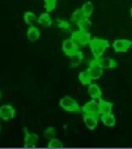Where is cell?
<instances>
[{
    "label": "cell",
    "instance_id": "ffe728a7",
    "mask_svg": "<svg viewBox=\"0 0 132 149\" xmlns=\"http://www.w3.org/2000/svg\"><path fill=\"white\" fill-rule=\"evenodd\" d=\"M81 9L84 10V13H85V16L86 17H89V16L93 13V9H94V5H93V3H90V1H86L85 4L83 5V8Z\"/></svg>",
    "mask_w": 132,
    "mask_h": 149
},
{
    "label": "cell",
    "instance_id": "d4e9b609",
    "mask_svg": "<svg viewBox=\"0 0 132 149\" xmlns=\"http://www.w3.org/2000/svg\"><path fill=\"white\" fill-rule=\"evenodd\" d=\"M44 4H46L47 10H52L55 8V4H56V0H44Z\"/></svg>",
    "mask_w": 132,
    "mask_h": 149
},
{
    "label": "cell",
    "instance_id": "52a82bcc",
    "mask_svg": "<svg viewBox=\"0 0 132 149\" xmlns=\"http://www.w3.org/2000/svg\"><path fill=\"white\" fill-rule=\"evenodd\" d=\"M62 50L64 51V54H67L68 56H71V55H73L75 52H77L79 51V49H77V45L73 42V39L71 38V39H65L64 42H63V45H62Z\"/></svg>",
    "mask_w": 132,
    "mask_h": 149
},
{
    "label": "cell",
    "instance_id": "7c38bea8",
    "mask_svg": "<svg viewBox=\"0 0 132 149\" xmlns=\"http://www.w3.org/2000/svg\"><path fill=\"white\" fill-rule=\"evenodd\" d=\"M98 105H99V114H101V115H102V114L111 113V110H113V103L111 102L105 101V100H99Z\"/></svg>",
    "mask_w": 132,
    "mask_h": 149
},
{
    "label": "cell",
    "instance_id": "277c9868",
    "mask_svg": "<svg viewBox=\"0 0 132 149\" xmlns=\"http://www.w3.org/2000/svg\"><path fill=\"white\" fill-rule=\"evenodd\" d=\"M83 111L84 114H90V115H98L99 114V105L97 102V100H92L89 102H86L83 106Z\"/></svg>",
    "mask_w": 132,
    "mask_h": 149
},
{
    "label": "cell",
    "instance_id": "5b68a950",
    "mask_svg": "<svg viewBox=\"0 0 132 149\" xmlns=\"http://www.w3.org/2000/svg\"><path fill=\"white\" fill-rule=\"evenodd\" d=\"M102 70H104V68L98 64V62H97V60H93V62L89 64V68H88V72L90 74L92 80L99 79V77L102 76Z\"/></svg>",
    "mask_w": 132,
    "mask_h": 149
},
{
    "label": "cell",
    "instance_id": "603a6c76",
    "mask_svg": "<svg viewBox=\"0 0 132 149\" xmlns=\"http://www.w3.org/2000/svg\"><path fill=\"white\" fill-rule=\"evenodd\" d=\"M44 137L46 139H49V140H51V139H54L55 136H56V130L55 128H52V127H50V128H46L44 130Z\"/></svg>",
    "mask_w": 132,
    "mask_h": 149
},
{
    "label": "cell",
    "instance_id": "5bb4252c",
    "mask_svg": "<svg viewBox=\"0 0 132 149\" xmlns=\"http://www.w3.org/2000/svg\"><path fill=\"white\" fill-rule=\"evenodd\" d=\"M101 122L105 124L106 127H114L115 126V116L111 113L109 114H102L101 116Z\"/></svg>",
    "mask_w": 132,
    "mask_h": 149
},
{
    "label": "cell",
    "instance_id": "d6986e66",
    "mask_svg": "<svg viewBox=\"0 0 132 149\" xmlns=\"http://www.w3.org/2000/svg\"><path fill=\"white\" fill-rule=\"evenodd\" d=\"M24 20H25L26 24H29V25H33L35 21H38V18L35 17V15H34L33 12H26L25 15H24Z\"/></svg>",
    "mask_w": 132,
    "mask_h": 149
},
{
    "label": "cell",
    "instance_id": "3957f363",
    "mask_svg": "<svg viewBox=\"0 0 132 149\" xmlns=\"http://www.w3.org/2000/svg\"><path fill=\"white\" fill-rule=\"evenodd\" d=\"M59 103H60V107L64 109L65 111H69V113H76V111L80 110L79 103L72 97H68V95L67 97H63Z\"/></svg>",
    "mask_w": 132,
    "mask_h": 149
},
{
    "label": "cell",
    "instance_id": "e0dca14e",
    "mask_svg": "<svg viewBox=\"0 0 132 149\" xmlns=\"http://www.w3.org/2000/svg\"><path fill=\"white\" fill-rule=\"evenodd\" d=\"M38 22L43 26H50L51 25V17H50L49 13H42L38 17Z\"/></svg>",
    "mask_w": 132,
    "mask_h": 149
},
{
    "label": "cell",
    "instance_id": "9a60e30c",
    "mask_svg": "<svg viewBox=\"0 0 132 149\" xmlns=\"http://www.w3.org/2000/svg\"><path fill=\"white\" fill-rule=\"evenodd\" d=\"M39 30L37 28H34V26H30L29 28V30H28V39L30 42H35V41H38L39 39Z\"/></svg>",
    "mask_w": 132,
    "mask_h": 149
},
{
    "label": "cell",
    "instance_id": "ac0fdd59",
    "mask_svg": "<svg viewBox=\"0 0 132 149\" xmlns=\"http://www.w3.org/2000/svg\"><path fill=\"white\" fill-rule=\"evenodd\" d=\"M79 80L81 81L83 85H88V84H90L92 77H90V74H89L88 71H83V72L79 74Z\"/></svg>",
    "mask_w": 132,
    "mask_h": 149
},
{
    "label": "cell",
    "instance_id": "4316f807",
    "mask_svg": "<svg viewBox=\"0 0 132 149\" xmlns=\"http://www.w3.org/2000/svg\"><path fill=\"white\" fill-rule=\"evenodd\" d=\"M0 98H1V92H0Z\"/></svg>",
    "mask_w": 132,
    "mask_h": 149
},
{
    "label": "cell",
    "instance_id": "cb8c5ba5",
    "mask_svg": "<svg viewBox=\"0 0 132 149\" xmlns=\"http://www.w3.org/2000/svg\"><path fill=\"white\" fill-rule=\"evenodd\" d=\"M71 59H72V65H76L81 62V59H83V54H81L80 51H77L73 55H71Z\"/></svg>",
    "mask_w": 132,
    "mask_h": 149
},
{
    "label": "cell",
    "instance_id": "30bf717a",
    "mask_svg": "<svg viewBox=\"0 0 132 149\" xmlns=\"http://www.w3.org/2000/svg\"><path fill=\"white\" fill-rule=\"evenodd\" d=\"M88 93L92 98H94V100H101V97H102L101 88H99L97 84H89Z\"/></svg>",
    "mask_w": 132,
    "mask_h": 149
},
{
    "label": "cell",
    "instance_id": "2e32d148",
    "mask_svg": "<svg viewBox=\"0 0 132 149\" xmlns=\"http://www.w3.org/2000/svg\"><path fill=\"white\" fill-rule=\"evenodd\" d=\"M84 18H86V16H85V13H84V10L81 9V8L73 12V15H72V21H73V22L79 24L80 21H83Z\"/></svg>",
    "mask_w": 132,
    "mask_h": 149
},
{
    "label": "cell",
    "instance_id": "7a4b0ae2",
    "mask_svg": "<svg viewBox=\"0 0 132 149\" xmlns=\"http://www.w3.org/2000/svg\"><path fill=\"white\" fill-rule=\"evenodd\" d=\"M72 39L77 46H86L88 43H90V36L89 31H83V30H77L72 33Z\"/></svg>",
    "mask_w": 132,
    "mask_h": 149
},
{
    "label": "cell",
    "instance_id": "484cf974",
    "mask_svg": "<svg viewBox=\"0 0 132 149\" xmlns=\"http://www.w3.org/2000/svg\"><path fill=\"white\" fill-rule=\"evenodd\" d=\"M130 13H131V16H132V8H131V12Z\"/></svg>",
    "mask_w": 132,
    "mask_h": 149
},
{
    "label": "cell",
    "instance_id": "44dd1931",
    "mask_svg": "<svg viewBox=\"0 0 132 149\" xmlns=\"http://www.w3.org/2000/svg\"><path fill=\"white\" fill-rule=\"evenodd\" d=\"M79 28H80V30H83V31H89V29L92 28V22L88 20V17H86V18H84L83 21L79 22Z\"/></svg>",
    "mask_w": 132,
    "mask_h": 149
},
{
    "label": "cell",
    "instance_id": "83f0119b",
    "mask_svg": "<svg viewBox=\"0 0 132 149\" xmlns=\"http://www.w3.org/2000/svg\"><path fill=\"white\" fill-rule=\"evenodd\" d=\"M0 130H1V126H0Z\"/></svg>",
    "mask_w": 132,
    "mask_h": 149
},
{
    "label": "cell",
    "instance_id": "8fae6325",
    "mask_svg": "<svg viewBox=\"0 0 132 149\" xmlns=\"http://www.w3.org/2000/svg\"><path fill=\"white\" fill-rule=\"evenodd\" d=\"M84 123L88 127L89 130H94L98 124V119H97V115H90V114H85L84 116Z\"/></svg>",
    "mask_w": 132,
    "mask_h": 149
},
{
    "label": "cell",
    "instance_id": "8992f818",
    "mask_svg": "<svg viewBox=\"0 0 132 149\" xmlns=\"http://www.w3.org/2000/svg\"><path fill=\"white\" fill-rule=\"evenodd\" d=\"M132 46V42L130 39H117L113 43V49L117 52H126Z\"/></svg>",
    "mask_w": 132,
    "mask_h": 149
},
{
    "label": "cell",
    "instance_id": "9c48e42d",
    "mask_svg": "<svg viewBox=\"0 0 132 149\" xmlns=\"http://www.w3.org/2000/svg\"><path fill=\"white\" fill-rule=\"evenodd\" d=\"M97 62H98V64L101 65L104 70H110V68H114L117 67V63H115L114 59H111V58H98L97 59Z\"/></svg>",
    "mask_w": 132,
    "mask_h": 149
},
{
    "label": "cell",
    "instance_id": "7402d4cb",
    "mask_svg": "<svg viewBox=\"0 0 132 149\" xmlns=\"http://www.w3.org/2000/svg\"><path fill=\"white\" fill-rule=\"evenodd\" d=\"M47 147H49L50 149H59V148H63V143L60 141V140H58V139H51L49 141V144H47Z\"/></svg>",
    "mask_w": 132,
    "mask_h": 149
},
{
    "label": "cell",
    "instance_id": "4fadbf2b",
    "mask_svg": "<svg viewBox=\"0 0 132 149\" xmlns=\"http://www.w3.org/2000/svg\"><path fill=\"white\" fill-rule=\"evenodd\" d=\"M38 143V136L35 134H26L25 136V148H34Z\"/></svg>",
    "mask_w": 132,
    "mask_h": 149
},
{
    "label": "cell",
    "instance_id": "6da1fadb",
    "mask_svg": "<svg viewBox=\"0 0 132 149\" xmlns=\"http://www.w3.org/2000/svg\"><path fill=\"white\" fill-rule=\"evenodd\" d=\"M89 46H90V50H92V52H93L94 58L98 59V58H101L102 55H104L105 50H106L107 46H109V42H106L105 39L97 38V39H92Z\"/></svg>",
    "mask_w": 132,
    "mask_h": 149
},
{
    "label": "cell",
    "instance_id": "ba28073f",
    "mask_svg": "<svg viewBox=\"0 0 132 149\" xmlns=\"http://www.w3.org/2000/svg\"><path fill=\"white\" fill-rule=\"evenodd\" d=\"M0 118L4 120H10L15 118V109L9 105L0 106Z\"/></svg>",
    "mask_w": 132,
    "mask_h": 149
}]
</instances>
